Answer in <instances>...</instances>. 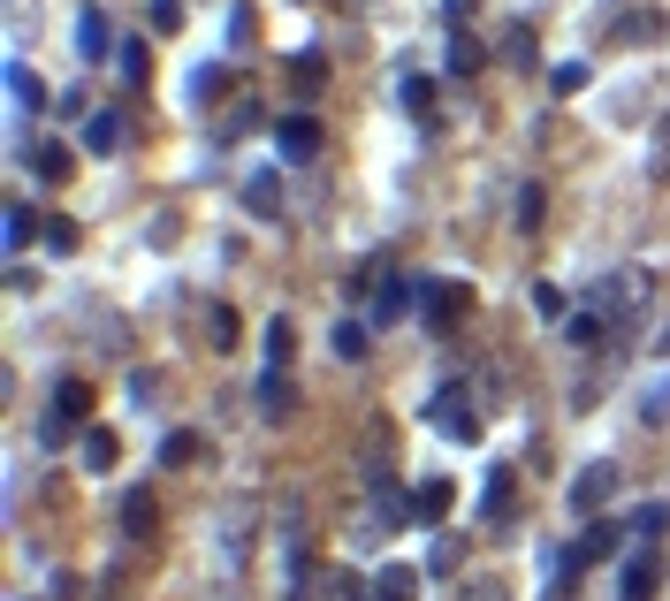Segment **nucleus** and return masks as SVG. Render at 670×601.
<instances>
[{
    "label": "nucleus",
    "instance_id": "obj_23",
    "mask_svg": "<svg viewBox=\"0 0 670 601\" xmlns=\"http://www.w3.org/2000/svg\"><path fill=\"white\" fill-rule=\"evenodd\" d=\"M503 54H510V61H533V31L510 23V31H503Z\"/></svg>",
    "mask_w": 670,
    "mask_h": 601
},
{
    "label": "nucleus",
    "instance_id": "obj_28",
    "mask_svg": "<svg viewBox=\"0 0 670 601\" xmlns=\"http://www.w3.org/2000/svg\"><path fill=\"white\" fill-rule=\"evenodd\" d=\"M267 358H275V366L290 358V320H275V327H267Z\"/></svg>",
    "mask_w": 670,
    "mask_h": 601
},
{
    "label": "nucleus",
    "instance_id": "obj_1",
    "mask_svg": "<svg viewBox=\"0 0 670 601\" xmlns=\"http://www.w3.org/2000/svg\"><path fill=\"white\" fill-rule=\"evenodd\" d=\"M427 419L450 435V442H473L481 427H473V396H465V381H450V389H435V404H427Z\"/></svg>",
    "mask_w": 670,
    "mask_h": 601
},
{
    "label": "nucleus",
    "instance_id": "obj_12",
    "mask_svg": "<svg viewBox=\"0 0 670 601\" xmlns=\"http://www.w3.org/2000/svg\"><path fill=\"white\" fill-rule=\"evenodd\" d=\"M656 594V556H633L625 564V601H648Z\"/></svg>",
    "mask_w": 670,
    "mask_h": 601
},
{
    "label": "nucleus",
    "instance_id": "obj_22",
    "mask_svg": "<svg viewBox=\"0 0 670 601\" xmlns=\"http://www.w3.org/2000/svg\"><path fill=\"white\" fill-rule=\"evenodd\" d=\"M84 464L107 472V464H115V435H84Z\"/></svg>",
    "mask_w": 670,
    "mask_h": 601
},
{
    "label": "nucleus",
    "instance_id": "obj_10",
    "mask_svg": "<svg viewBox=\"0 0 670 601\" xmlns=\"http://www.w3.org/2000/svg\"><path fill=\"white\" fill-rule=\"evenodd\" d=\"M610 548H617V525H587V533H579V548H571V571H579V564H594V556H610Z\"/></svg>",
    "mask_w": 670,
    "mask_h": 601
},
{
    "label": "nucleus",
    "instance_id": "obj_29",
    "mask_svg": "<svg viewBox=\"0 0 670 601\" xmlns=\"http://www.w3.org/2000/svg\"><path fill=\"white\" fill-rule=\"evenodd\" d=\"M190 450H198L190 435H168V442H161V464H183V456H190Z\"/></svg>",
    "mask_w": 670,
    "mask_h": 601
},
{
    "label": "nucleus",
    "instance_id": "obj_15",
    "mask_svg": "<svg viewBox=\"0 0 670 601\" xmlns=\"http://www.w3.org/2000/svg\"><path fill=\"white\" fill-rule=\"evenodd\" d=\"M123 525H130V533H138V541H146V533H153V495H146V487H138V495H130V502H123Z\"/></svg>",
    "mask_w": 670,
    "mask_h": 601
},
{
    "label": "nucleus",
    "instance_id": "obj_20",
    "mask_svg": "<svg viewBox=\"0 0 670 601\" xmlns=\"http://www.w3.org/2000/svg\"><path fill=\"white\" fill-rule=\"evenodd\" d=\"M92 412V389L84 381H61V419H84Z\"/></svg>",
    "mask_w": 670,
    "mask_h": 601
},
{
    "label": "nucleus",
    "instance_id": "obj_4",
    "mask_svg": "<svg viewBox=\"0 0 670 601\" xmlns=\"http://www.w3.org/2000/svg\"><path fill=\"white\" fill-rule=\"evenodd\" d=\"M77 54H84V61H107V15H100V8L77 15Z\"/></svg>",
    "mask_w": 670,
    "mask_h": 601
},
{
    "label": "nucleus",
    "instance_id": "obj_8",
    "mask_svg": "<svg viewBox=\"0 0 670 601\" xmlns=\"http://www.w3.org/2000/svg\"><path fill=\"white\" fill-rule=\"evenodd\" d=\"M8 100H15L23 115H38V100H46V92H38V77H31L23 61H8Z\"/></svg>",
    "mask_w": 670,
    "mask_h": 601
},
{
    "label": "nucleus",
    "instance_id": "obj_2",
    "mask_svg": "<svg viewBox=\"0 0 670 601\" xmlns=\"http://www.w3.org/2000/svg\"><path fill=\"white\" fill-rule=\"evenodd\" d=\"M610 487H617V464L602 456V464H587V472L571 479V510H594V502H610Z\"/></svg>",
    "mask_w": 670,
    "mask_h": 601
},
{
    "label": "nucleus",
    "instance_id": "obj_6",
    "mask_svg": "<svg viewBox=\"0 0 670 601\" xmlns=\"http://www.w3.org/2000/svg\"><path fill=\"white\" fill-rule=\"evenodd\" d=\"M244 206H252L259 221H275V213H282V183H275V175H252V183H244Z\"/></svg>",
    "mask_w": 670,
    "mask_h": 601
},
{
    "label": "nucleus",
    "instance_id": "obj_19",
    "mask_svg": "<svg viewBox=\"0 0 670 601\" xmlns=\"http://www.w3.org/2000/svg\"><path fill=\"white\" fill-rule=\"evenodd\" d=\"M46 252L69 259V252H77V221H46Z\"/></svg>",
    "mask_w": 670,
    "mask_h": 601
},
{
    "label": "nucleus",
    "instance_id": "obj_5",
    "mask_svg": "<svg viewBox=\"0 0 670 601\" xmlns=\"http://www.w3.org/2000/svg\"><path fill=\"white\" fill-rule=\"evenodd\" d=\"M275 138H282V152H290V160H305V152L321 146V123H313V115H290Z\"/></svg>",
    "mask_w": 670,
    "mask_h": 601
},
{
    "label": "nucleus",
    "instance_id": "obj_11",
    "mask_svg": "<svg viewBox=\"0 0 670 601\" xmlns=\"http://www.w3.org/2000/svg\"><path fill=\"white\" fill-rule=\"evenodd\" d=\"M31 167H38L46 183H69V167H77V152H69V146H38V152H31Z\"/></svg>",
    "mask_w": 670,
    "mask_h": 601
},
{
    "label": "nucleus",
    "instance_id": "obj_27",
    "mask_svg": "<svg viewBox=\"0 0 670 601\" xmlns=\"http://www.w3.org/2000/svg\"><path fill=\"white\" fill-rule=\"evenodd\" d=\"M213 92H221V69H198V77H190V100H198V107H206V100H213Z\"/></svg>",
    "mask_w": 670,
    "mask_h": 601
},
{
    "label": "nucleus",
    "instance_id": "obj_25",
    "mask_svg": "<svg viewBox=\"0 0 670 601\" xmlns=\"http://www.w3.org/2000/svg\"><path fill=\"white\" fill-rule=\"evenodd\" d=\"M8 244H31V206H23V198L8 206Z\"/></svg>",
    "mask_w": 670,
    "mask_h": 601
},
{
    "label": "nucleus",
    "instance_id": "obj_24",
    "mask_svg": "<svg viewBox=\"0 0 670 601\" xmlns=\"http://www.w3.org/2000/svg\"><path fill=\"white\" fill-rule=\"evenodd\" d=\"M404 107L427 115V107H435V84H427V77H404Z\"/></svg>",
    "mask_w": 670,
    "mask_h": 601
},
{
    "label": "nucleus",
    "instance_id": "obj_17",
    "mask_svg": "<svg viewBox=\"0 0 670 601\" xmlns=\"http://www.w3.org/2000/svg\"><path fill=\"white\" fill-rule=\"evenodd\" d=\"M335 358H350V366L366 358V327H358V320H343V327H335Z\"/></svg>",
    "mask_w": 670,
    "mask_h": 601
},
{
    "label": "nucleus",
    "instance_id": "obj_13",
    "mask_svg": "<svg viewBox=\"0 0 670 601\" xmlns=\"http://www.w3.org/2000/svg\"><path fill=\"white\" fill-rule=\"evenodd\" d=\"M290 404H298V396H290V381H282V373H267V389H259V412H267V419H290Z\"/></svg>",
    "mask_w": 670,
    "mask_h": 601
},
{
    "label": "nucleus",
    "instance_id": "obj_30",
    "mask_svg": "<svg viewBox=\"0 0 670 601\" xmlns=\"http://www.w3.org/2000/svg\"><path fill=\"white\" fill-rule=\"evenodd\" d=\"M465 15H473V0H450V31H465Z\"/></svg>",
    "mask_w": 670,
    "mask_h": 601
},
{
    "label": "nucleus",
    "instance_id": "obj_26",
    "mask_svg": "<svg viewBox=\"0 0 670 601\" xmlns=\"http://www.w3.org/2000/svg\"><path fill=\"white\" fill-rule=\"evenodd\" d=\"M663 412H670V381H656V389L640 396V419H663Z\"/></svg>",
    "mask_w": 670,
    "mask_h": 601
},
{
    "label": "nucleus",
    "instance_id": "obj_18",
    "mask_svg": "<svg viewBox=\"0 0 670 601\" xmlns=\"http://www.w3.org/2000/svg\"><path fill=\"white\" fill-rule=\"evenodd\" d=\"M525 298H533V312H541V320H564V290H556V282H533Z\"/></svg>",
    "mask_w": 670,
    "mask_h": 601
},
{
    "label": "nucleus",
    "instance_id": "obj_3",
    "mask_svg": "<svg viewBox=\"0 0 670 601\" xmlns=\"http://www.w3.org/2000/svg\"><path fill=\"white\" fill-rule=\"evenodd\" d=\"M419 298H427V327H458V312H465V282H427Z\"/></svg>",
    "mask_w": 670,
    "mask_h": 601
},
{
    "label": "nucleus",
    "instance_id": "obj_16",
    "mask_svg": "<svg viewBox=\"0 0 670 601\" xmlns=\"http://www.w3.org/2000/svg\"><path fill=\"white\" fill-rule=\"evenodd\" d=\"M481 510H488V518H503V510H510V464H496V472H488V495H481Z\"/></svg>",
    "mask_w": 670,
    "mask_h": 601
},
{
    "label": "nucleus",
    "instance_id": "obj_21",
    "mask_svg": "<svg viewBox=\"0 0 670 601\" xmlns=\"http://www.w3.org/2000/svg\"><path fill=\"white\" fill-rule=\"evenodd\" d=\"M404 298H412L404 282H381V298H373V320H396V312H404Z\"/></svg>",
    "mask_w": 670,
    "mask_h": 601
},
{
    "label": "nucleus",
    "instance_id": "obj_9",
    "mask_svg": "<svg viewBox=\"0 0 670 601\" xmlns=\"http://www.w3.org/2000/svg\"><path fill=\"white\" fill-rule=\"evenodd\" d=\"M412 518H427V525H435V518H450V479H427V487L412 495Z\"/></svg>",
    "mask_w": 670,
    "mask_h": 601
},
{
    "label": "nucleus",
    "instance_id": "obj_14",
    "mask_svg": "<svg viewBox=\"0 0 670 601\" xmlns=\"http://www.w3.org/2000/svg\"><path fill=\"white\" fill-rule=\"evenodd\" d=\"M115 138H123V123H115V107L84 123V146H92V152H115Z\"/></svg>",
    "mask_w": 670,
    "mask_h": 601
},
{
    "label": "nucleus",
    "instance_id": "obj_7",
    "mask_svg": "<svg viewBox=\"0 0 670 601\" xmlns=\"http://www.w3.org/2000/svg\"><path fill=\"white\" fill-rule=\"evenodd\" d=\"M610 38H617V46H648V38H663V15H656V8H648V15H625Z\"/></svg>",
    "mask_w": 670,
    "mask_h": 601
}]
</instances>
